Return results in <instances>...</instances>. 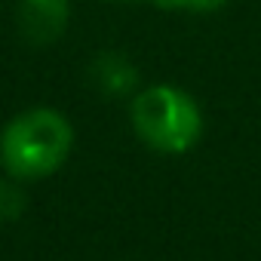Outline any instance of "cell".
I'll return each mask as SVG.
<instances>
[{
  "label": "cell",
  "mask_w": 261,
  "mask_h": 261,
  "mask_svg": "<svg viewBox=\"0 0 261 261\" xmlns=\"http://www.w3.org/2000/svg\"><path fill=\"white\" fill-rule=\"evenodd\" d=\"M22 209V194L0 181V218H16Z\"/></svg>",
  "instance_id": "6"
},
{
  "label": "cell",
  "mask_w": 261,
  "mask_h": 261,
  "mask_svg": "<svg viewBox=\"0 0 261 261\" xmlns=\"http://www.w3.org/2000/svg\"><path fill=\"white\" fill-rule=\"evenodd\" d=\"M74 129L56 108H28L0 129V166L13 181H40L62 169Z\"/></svg>",
  "instance_id": "1"
},
{
  "label": "cell",
  "mask_w": 261,
  "mask_h": 261,
  "mask_svg": "<svg viewBox=\"0 0 261 261\" xmlns=\"http://www.w3.org/2000/svg\"><path fill=\"white\" fill-rule=\"evenodd\" d=\"M136 136L157 154H188L203 136V111L191 92L172 83H154L129 105Z\"/></svg>",
  "instance_id": "2"
},
{
  "label": "cell",
  "mask_w": 261,
  "mask_h": 261,
  "mask_svg": "<svg viewBox=\"0 0 261 261\" xmlns=\"http://www.w3.org/2000/svg\"><path fill=\"white\" fill-rule=\"evenodd\" d=\"M160 10H169V13H218L227 7V0H154Z\"/></svg>",
  "instance_id": "5"
},
{
  "label": "cell",
  "mask_w": 261,
  "mask_h": 261,
  "mask_svg": "<svg viewBox=\"0 0 261 261\" xmlns=\"http://www.w3.org/2000/svg\"><path fill=\"white\" fill-rule=\"evenodd\" d=\"M89 80L105 95H133L139 86V68L123 53H98L89 65Z\"/></svg>",
  "instance_id": "4"
},
{
  "label": "cell",
  "mask_w": 261,
  "mask_h": 261,
  "mask_svg": "<svg viewBox=\"0 0 261 261\" xmlns=\"http://www.w3.org/2000/svg\"><path fill=\"white\" fill-rule=\"evenodd\" d=\"M71 19V0H19V31L31 46L56 43Z\"/></svg>",
  "instance_id": "3"
}]
</instances>
